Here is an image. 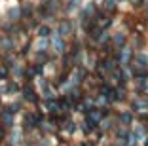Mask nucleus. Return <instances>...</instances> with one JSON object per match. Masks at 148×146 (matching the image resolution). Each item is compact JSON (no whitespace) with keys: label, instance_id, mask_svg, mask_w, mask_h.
Listing matches in <instances>:
<instances>
[]
</instances>
